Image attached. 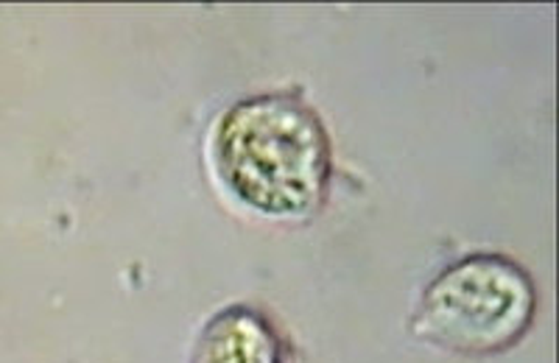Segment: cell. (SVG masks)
<instances>
[{
    "label": "cell",
    "instance_id": "cell-1",
    "mask_svg": "<svg viewBox=\"0 0 559 363\" xmlns=\"http://www.w3.org/2000/svg\"><path fill=\"white\" fill-rule=\"evenodd\" d=\"M213 157L224 185L266 216H308L331 179L328 134L292 96L236 104L218 123Z\"/></svg>",
    "mask_w": 559,
    "mask_h": 363
},
{
    "label": "cell",
    "instance_id": "cell-2",
    "mask_svg": "<svg viewBox=\"0 0 559 363\" xmlns=\"http://www.w3.org/2000/svg\"><path fill=\"white\" fill-rule=\"evenodd\" d=\"M532 313L534 291L521 268L498 255H476L431 282L414 330L445 350L489 355L515 344L532 325Z\"/></svg>",
    "mask_w": 559,
    "mask_h": 363
},
{
    "label": "cell",
    "instance_id": "cell-3",
    "mask_svg": "<svg viewBox=\"0 0 559 363\" xmlns=\"http://www.w3.org/2000/svg\"><path fill=\"white\" fill-rule=\"evenodd\" d=\"M193 363H283L280 341L258 313L233 307L210 322Z\"/></svg>",
    "mask_w": 559,
    "mask_h": 363
}]
</instances>
